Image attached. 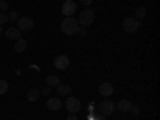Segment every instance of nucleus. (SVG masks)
<instances>
[{
    "label": "nucleus",
    "mask_w": 160,
    "mask_h": 120,
    "mask_svg": "<svg viewBox=\"0 0 160 120\" xmlns=\"http://www.w3.org/2000/svg\"><path fill=\"white\" fill-rule=\"evenodd\" d=\"M77 29H78V21L74 16H68L61 22V31L66 35H74L77 32Z\"/></svg>",
    "instance_id": "1"
},
{
    "label": "nucleus",
    "mask_w": 160,
    "mask_h": 120,
    "mask_svg": "<svg viewBox=\"0 0 160 120\" xmlns=\"http://www.w3.org/2000/svg\"><path fill=\"white\" fill-rule=\"evenodd\" d=\"M95 22V13L93 10H83L78 16V26H83V28H88Z\"/></svg>",
    "instance_id": "2"
},
{
    "label": "nucleus",
    "mask_w": 160,
    "mask_h": 120,
    "mask_svg": "<svg viewBox=\"0 0 160 120\" xmlns=\"http://www.w3.org/2000/svg\"><path fill=\"white\" fill-rule=\"evenodd\" d=\"M114 111H115V102H114V101H111V99H102V101L99 102V112H101L104 117L112 115Z\"/></svg>",
    "instance_id": "3"
},
{
    "label": "nucleus",
    "mask_w": 160,
    "mask_h": 120,
    "mask_svg": "<svg viewBox=\"0 0 160 120\" xmlns=\"http://www.w3.org/2000/svg\"><path fill=\"white\" fill-rule=\"evenodd\" d=\"M66 109H68L71 114H75V112H78L80 109H82V102H80V99L71 96V98L66 99Z\"/></svg>",
    "instance_id": "4"
},
{
    "label": "nucleus",
    "mask_w": 160,
    "mask_h": 120,
    "mask_svg": "<svg viewBox=\"0 0 160 120\" xmlns=\"http://www.w3.org/2000/svg\"><path fill=\"white\" fill-rule=\"evenodd\" d=\"M141 22L136 19V18H125L123 19V29L127 32H136L139 29Z\"/></svg>",
    "instance_id": "5"
},
{
    "label": "nucleus",
    "mask_w": 160,
    "mask_h": 120,
    "mask_svg": "<svg viewBox=\"0 0 160 120\" xmlns=\"http://www.w3.org/2000/svg\"><path fill=\"white\" fill-rule=\"evenodd\" d=\"M75 10H77V5H75L74 0H66V2L62 3V7H61V11H62V15L66 18H68V16H74Z\"/></svg>",
    "instance_id": "6"
},
{
    "label": "nucleus",
    "mask_w": 160,
    "mask_h": 120,
    "mask_svg": "<svg viewBox=\"0 0 160 120\" xmlns=\"http://www.w3.org/2000/svg\"><path fill=\"white\" fill-rule=\"evenodd\" d=\"M18 29L19 31H31L34 28V21L28 16H24V18H18Z\"/></svg>",
    "instance_id": "7"
},
{
    "label": "nucleus",
    "mask_w": 160,
    "mask_h": 120,
    "mask_svg": "<svg viewBox=\"0 0 160 120\" xmlns=\"http://www.w3.org/2000/svg\"><path fill=\"white\" fill-rule=\"evenodd\" d=\"M98 90H99V95L104 96V98L111 96L112 93H114V87H112V83H109V82H102V83L99 85Z\"/></svg>",
    "instance_id": "8"
},
{
    "label": "nucleus",
    "mask_w": 160,
    "mask_h": 120,
    "mask_svg": "<svg viewBox=\"0 0 160 120\" xmlns=\"http://www.w3.org/2000/svg\"><path fill=\"white\" fill-rule=\"evenodd\" d=\"M69 58L68 56H66V55H59V56H56V59H55V68L56 69H66V68H68V66H69Z\"/></svg>",
    "instance_id": "9"
},
{
    "label": "nucleus",
    "mask_w": 160,
    "mask_h": 120,
    "mask_svg": "<svg viewBox=\"0 0 160 120\" xmlns=\"http://www.w3.org/2000/svg\"><path fill=\"white\" fill-rule=\"evenodd\" d=\"M61 99H58V98H50L48 101H47V108L50 109V111H53V112H56V111H59L61 109Z\"/></svg>",
    "instance_id": "10"
},
{
    "label": "nucleus",
    "mask_w": 160,
    "mask_h": 120,
    "mask_svg": "<svg viewBox=\"0 0 160 120\" xmlns=\"http://www.w3.org/2000/svg\"><path fill=\"white\" fill-rule=\"evenodd\" d=\"M3 34H5V37L10 38V40H18V38H21V37H19V35H21V31H19L18 28H10V29H7Z\"/></svg>",
    "instance_id": "11"
},
{
    "label": "nucleus",
    "mask_w": 160,
    "mask_h": 120,
    "mask_svg": "<svg viewBox=\"0 0 160 120\" xmlns=\"http://www.w3.org/2000/svg\"><path fill=\"white\" fill-rule=\"evenodd\" d=\"M131 106H133V102L130 99H122L118 104H115V109H118L120 112H130Z\"/></svg>",
    "instance_id": "12"
},
{
    "label": "nucleus",
    "mask_w": 160,
    "mask_h": 120,
    "mask_svg": "<svg viewBox=\"0 0 160 120\" xmlns=\"http://www.w3.org/2000/svg\"><path fill=\"white\" fill-rule=\"evenodd\" d=\"M26 48H28V42H26L24 38H18V40H16V43H15V51L22 53Z\"/></svg>",
    "instance_id": "13"
},
{
    "label": "nucleus",
    "mask_w": 160,
    "mask_h": 120,
    "mask_svg": "<svg viewBox=\"0 0 160 120\" xmlns=\"http://www.w3.org/2000/svg\"><path fill=\"white\" fill-rule=\"evenodd\" d=\"M56 91H58V95H61V96H66V95H69V93L72 91V88L69 87V85H56Z\"/></svg>",
    "instance_id": "14"
},
{
    "label": "nucleus",
    "mask_w": 160,
    "mask_h": 120,
    "mask_svg": "<svg viewBox=\"0 0 160 120\" xmlns=\"http://www.w3.org/2000/svg\"><path fill=\"white\" fill-rule=\"evenodd\" d=\"M38 96H40V90H37V88H31V90L28 91V99H29L31 102H35V101L38 99Z\"/></svg>",
    "instance_id": "15"
},
{
    "label": "nucleus",
    "mask_w": 160,
    "mask_h": 120,
    "mask_svg": "<svg viewBox=\"0 0 160 120\" xmlns=\"http://www.w3.org/2000/svg\"><path fill=\"white\" fill-rule=\"evenodd\" d=\"M47 85H48V87H56V85H59V77H58V75H48V77H47Z\"/></svg>",
    "instance_id": "16"
},
{
    "label": "nucleus",
    "mask_w": 160,
    "mask_h": 120,
    "mask_svg": "<svg viewBox=\"0 0 160 120\" xmlns=\"http://www.w3.org/2000/svg\"><path fill=\"white\" fill-rule=\"evenodd\" d=\"M144 16H146V8H144V7H139V8L136 10V13H135V18H136L138 21H141Z\"/></svg>",
    "instance_id": "17"
},
{
    "label": "nucleus",
    "mask_w": 160,
    "mask_h": 120,
    "mask_svg": "<svg viewBox=\"0 0 160 120\" xmlns=\"http://www.w3.org/2000/svg\"><path fill=\"white\" fill-rule=\"evenodd\" d=\"M8 82L7 80H0V95H5V93L8 91Z\"/></svg>",
    "instance_id": "18"
},
{
    "label": "nucleus",
    "mask_w": 160,
    "mask_h": 120,
    "mask_svg": "<svg viewBox=\"0 0 160 120\" xmlns=\"http://www.w3.org/2000/svg\"><path fill=\"white\" fill-rule=\"evenodd\" d=\"M18 18H19V16H18V13H16V11H11L10 15H8V21H10V22H16Z\"/></svg>",
    "instance_id": "19"
},
{
    "label": "nucleus",
    "mask_w": 160,
    "mask_h": 120,
    "mask_svg": "<svg viewBox=\"0 0 160 120\" xmlns=\"http://www.w3.org/2000/svg\"><path fill=\"white\" fill-rule=\"evenodd\" d=\"M8 10V2L7 0H0V13H7Z\"/></svg>",
    "instance_id": "20"
},
{
    "label": "nucleus",
    "mask_w": 160,
    "mask_h": 120,
    "mask_svg": "<svg viewBox=\"0 0 160 120\" xmlns=\"http://www.w3.org/2000/svg\"><path fill=\"white\" fill-rule=\"evenodd\" d=\"M8 22V13H0V26Z\"/></svg>",
    "instance_id": "21"
},
{
    "label": "nucleus",
    "mask_w": 160,
    "mask_h": 120,
    "mask_svg": "<svg viewBox=\"0 0 160 120\" xmlns=\"http://www.w3.org/2000/svg\"><path fill=\"white\" fill-rule=\"evenodd\" d=\"M130 112H131L133 115H139V114H141V111H139V108H138V106H135V104H133V106H131V109H130Z\"/></svg>",
    "instance_id": "22"
},
{
    "label": "nucleus",
    "mask_w": 160,
    "mask_h": 120,
    "mask_svg": "<svg viewBox=\"0 0 160 120\" xmlns=\"http://www.w3.org/2000/svg\"><path fill=\"white\" fill-rule=\"evenodd\" d=\"M75 34H78V35H87V28H83V26H78V29H77Z\"/></svg>",
    "instance_id": "23"
},
{
    "label": "nucleus",
    "mask_w": 160,
    "mask_h": 120,
    "mask_svg": "<svg viewBox=\"0 0 160 120\" xmlns=\"http://www.w3.org/2000/svg\"><path fill=\"white\" fill-rule=\"evenodd\" d=\"M50 91H51V87L47 85V87H43L42 90H40V95H47V96H48V95H50Z\"/></svg>",
    "instance_id": "24"
},
{
    "label": "nucleus",
    "mask_w": 160,
    "mask_h": 120,
    "mask_svg": "<svg viewBox=\"0 0 160 120\" xmlns=\"http://www.w3.org/2000/svg\"><path fill=\"white\" fill-rule=\"evenodd\" d=\"M80 2H82V5H85V7H90L93 0H80Z\"/></svg>",
    "instance_id": "25"
},
{
    "label": "nucleus",
    "mask_w": 160,
    "mask_h": 120,
    "mask_svg": "<svg viewBox=\"0 0 160 120\" xmlns=\"http://www.w3.org/2000/svg\"><path fill=\"white\" fill-rule=\"evenodd\" d=\"M91 120H106V117L101 114V115H96V117H91Z\"/></svg>",
    "instance_id": "26"
},
{
    "label": "nucleus",
    "mask_w": 160,
    "mask_h": 120,
    "mask_svg": "<svg viewBox=\"0 0 160 120\" xmlns=\"http://www.w3.org/2000/svg\"><path fill=\"white\" fill-rule=\"evenodd\" d=\"M66 120H78V118L75 117V114H71V115H69L68 118H66Z\"/></svg>",
    "instance_id": "27"
},
{
    "label": "nucleus",
    "mask_w": 160,
    "mask_h": 120,
    "mask_svg": "<svg viewBox=\"0 0 160 120\" xmlns=\"http://www.w3.org/2000/svg\"><path fill=\"white\" fill-rule=\"evenodd\" d=\"M3 32H5V31H3V28H2V26H0V35H2Z\"/></svg>",
    "instance_id": "28"
}]
</instances>
